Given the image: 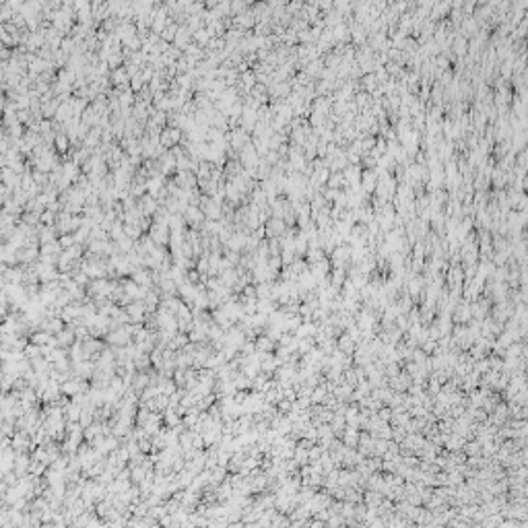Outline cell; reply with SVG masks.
Wrapping results in <instances>:
<instances>
[{"instance_id": "obj_14", "label": "cell", "mask_w": 528, "mask_h": 528, "mask_svg": "<svg viewBox=\"0 0 528 528\" xmlns=\"http://www.w3.org/2000/svg\"><path fill=\"white\" fill-rule=\"evenodd\" d=\"M75 244H76L75 235H62L60 237V246L64 248V250H66V248H71V246H75Z\"/></svg>"}, {"instance_id": "obj_2", "label": "cell", "mask_w": 528, "mask_h": 528, "mask_svg": "<svg viewBox=\"0 0 528 528\" xmlns=\"http://www.w3.org/2000/svg\"><path fill=\"white\" fill-rule=\"evenodd\" d=\"M54 336H56V345H58V347H64V349H71V347L76 343L75 326H71V324H66L64 330H60V332L54 334Z\"/></svg>"}, {"instance_id": "obj_6", "label": "cell", "mask_w": 528, "mask_h": 528, "mask_svg": "<svg viewBox=\"0 0 528 528\" xmlns=\"http://www.w3.org/2000/svg\"><path fill=\"white\" fill-rule=\"evenodd\" d=\"M54 334L52 332H48L44 330V328H39V330H33L31 336H29V341L35 343V345H50V343H54Z\"/></svg>"}, {"instance_id": "obj_9", "label": "cell", "mask_w": 528, "mask_h": 528, "mask_svg": "<svg viewBox=\"0 0 528 528\" xmlns=\"http://www.w3.org/2000/svg\"><path fill=\"white\" fill-rule=\"evenodd\" d=\"M163 425L165 427H177L182 425V415L176 408H165L163 411Z\"/></svg>"}, {"instance_id": "obj_13", "label": "cell", "mask_w": 528, "mask_h": 528, "mask_svg": "<svg viewBox=\"0 0 528 528\" xmlns=\"http://www.w3.org/2000/svg\"><path fill=\"white\" fill-rule=\"evenodd\" d=\"M147 475H149V471H147V468H145L143 464H136V466H132V483H136V485H138V483H141V481L145 479Z\"/></svg>"}, {"instance_id": "obj_8", "label": "cell", "mask_w": 528, "mask_h": 528, "mask_svg": "<svg viewBox=\"0 0 528 528\" xmlns=\"http://www.w3.org/2000/svg\"><path fill=\"white\" fill-rule=\"evenodd\" d=\"M81 415H83V406L76 404L71 401V404L64 406V417L68 423H75V421H81Z\"/></svg>"}, {"instance_id": "obj_11", "label": "cell", "mask_w": 528, "mask_h": 528, "mask_svg": "<svg viewBox=\"0 0 528 528\" xmlns=\"http://www.w3.org/2000/svg\"><path fill=\"white\" fill-rule=\"evenodd\" d=\"M151 240H153L157 246H165V244H169L167 229H165V227H153V231H151Z\"/></svg>"}, {"instance_id": "obj_12", "label": "cell", "mask_w": 528, "mask_h": 528, "mask_svg": "<svg viewBox=\"0 0 528 528\" xmlns=\"http://www.w3.org/2000/svg\"><path fill=\"white\" fill-rule=\"evenodd\" d=\"M23 353H25L27 359H35V357H42V345H35V343L29 341V345L23 349Z\"/></svg>"}, {"instance_id": "obj_7", "label": "cell", "mask_w": 528, "mask_h": 528, "mask_svg": "<svg viewBox=\"0 0 528 528\" xmlns=\"http://www.w3.org/2000/svg\"><path fill=\"white\" fill-rule=\"evenodd\" d=\"M134 365H136V372H149V370H151V365H153L151 355L143 353L141 349H138V353L134 355Z\"/></svg>"}, {"instance_id": "obj_16", "label": "cell", "mask_w": 528, "mask_h": 528, "mask_svg": "<svg viewBox=\"0 0 528 528\" xmlns=\"http://www.w3.org/2000/svg\"><path fill=\"white\" fill-rule=\"evenodd\" d=\"M52 240H54V231H52V229H44V231H42V242L44 244H50Z\"/></svg>"}, {"instance_id": "obj_3", "label": "cell", "mask_w": 528, "mask_h": 528, "mask_svg": "<svg viewBox=\"0 0 528 528\" xmlns=\"http://www.w3.org/2000/svg\"><path fill=\"white\" fill-rule=\"evenodd\" d=\"M132 281H136L138 285L141 287H149L151 289L153 287V273H151V268H145V266H141V268H136V271L132 273Z\"/></svg>"}, {"instance_id": "obj_15", "label": "cell", "mask_w": 528, "mask_h": 528, "mask_svg": "<svg viewBox=\"0 0 528 528\" xmlns=\"http://www.w3.org/2000/svg\"><path fill=\"white\" fill-rule=\"evenodd\" d=\"M126 235H128V237H132V240H138V235H141V229L128 225V227H126Z\"/></svg>"}, {"instance_id": "obj_4", "label": "cell", "mask_w": 528, "mask_h": 528, "mask_svg": "<svg viewBox=\"0 0 528 528\" xmlns=\"http://www.w3.org/2000/svg\"><path fill=\"white\" fill-rule=\"evenodd\" d=\"M31 468V454L29 452H23V454H17V460H15V468L13 471L19 475V477H25Z\"/></svg>"}, {"instance_id": "obj_10", "label": "cell", "mask_w": 528, "mask_h": 528, "mask_svg": "<svg viewBox=\"0 0 528 528\" xmlns=\"http://www.w3.org/2000/svg\"><path fill=\"white\" fill-rule=\"evenodd\" d=\"M256 349L258 351H264V353H273L275 351V341L264 332V334H260L256 338Z\"/></svg>"}, {"instance_id": "obj_1", "label": "cell", "mask_w": 528, "mask_h": 528, "mask_svg": "<svg viewBox=\"0 0 528 528\" xmlns=\"http://www.w3.org/2000/svg\"><path fill=\"white\" fill-rule=\"evenodd\" d=\"M105 341L112 345V347H124L128 343H132L134 338H132L130 332L124 330V326H120V328H116V330H109L107 336H105Z\"/></svg>"}, {"instance_id": "obj_17", "label": "cell", "mask_w": 528, "mask_h": 528, "mask_svg": "<svg viewBox=\"0 0 528 528\" xmlns=\"http://www.w3.org/2000/svg\"><path fill=\"white\" fill-rule=\"evenodd\" d=\"M44 221H46V223H52V221H54L52 213H46V215H44Z\"/></svg>"}, {"instance_id": "obj_5", "label": "cell", "mask_w": 528, "mask_h": 528, "mask_svg": "<svg viewBox=\"0 0 528 528\" xmlns=\"http://www.w3.org/2000/svg\"><path fill=\"white\" fill-rule=\"evenodd\" d=\"M83 347H85V351L89 353V357H91V359H93L95 355H99V353H101L103 349H105L103 341H101V338H97V336H89L87 341H83Z\"/></svg>"}]
</instances>
